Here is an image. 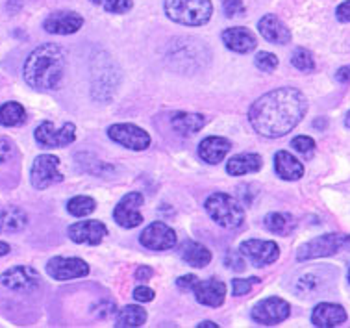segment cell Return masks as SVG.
Returning <instances> with one entry per match:
<instances>
[{
    "label": "cell",
    "instance_id": "cell-1",
    "mask_svg": "<svg viewBox=\"0 0 350 328\" xmlns=\"http://www.w3.org/2000/svg\"><path fill=\"white\" fill-rule=\"evenodd\" d=\"M306 112L308 101L299 89L278 88L252 102L249 121L260 136L276 139L297 128Z\"/></svg>",
    "mask_w": 350,
    "mask_h": 328
},
{
    "label": "cell",
    "instance_id": "cell-2",
    "mask_svg": "<svg viewBox=\"0 0 350 328\" xmlns=\"http://www.w3.org/2000/svg\"><path fill=\"white\" fill-rule=\"evenodd\" d=\"M65 64H67V56L59 45H39L38 49H33L30 56L26 58L25 69H23L25 82L39 91L57 89L64 80Z\"/></svg>",
    "mask_w": 350,
    "mask_h": 328
},
{
    "label": "cell",
    "instance_id": "cell-3",
    "mask_svg": "<svg viewBox=\"0 0 350 328\" xmlns=\"http://www.w3.org/2000/svg\"><path fill=\"white\" fill-rule=\"evenodd\" d=\"M210 49L200 39L189 38V36L172 39L165 54L169 67L184 75L204 69L210 62Z\"/></svg>",
    "mask_w": 350,
    "mask_h": 328
},
{
    "label": "cell",
    "instance_id": "cell-4",
    "mask_svg": "<svg viewBox=\"0 0 350 328\" xmlns=\"http://www.w3.org/2000/svg\"><path fill=\"white\" fill-rule=\"evenodd\" d=\"M121 84V71L106 52H96L91 60V93L93 99L109 102Z\"/></svg>",
    "mask_w": 350,
    "mask_h": 328
},
{
    "label": "cell",
    "instance_id": "cell-5",
    "mask_svg": "<svg viewBox=\"0 0 350 328\" xmlns=\"http://www.w3.org/2000/svg\"><path fill=\"white\" fill-rule=\"evenodd\" d=\"M165 15L172 23L184 26H202L211 19L210 0H165Z\"/></svg>",
    "mask_w": 350,
    "mask_h": 328
},
{
    "label": "cell",
    "instance_id": "cell-6",
    "mask_svg": "<svg viewBox=\"0 0 350 328\" xmlns=\"http://www.w3.org/2000/svg\"><path fill=\"white\" fill-rule=\"evenodd\" d=\"M204 210L211 219L223 228H239L245 221V210L228 193H213L204 202Z\"/></svg>",
    "mask_w": 350,
    "mask_h": 328
},
{
    "label": "cell",
    "instance_id": "cell-7",
    "mask_svg": "<svg viewBox=\"0 0 350 328\" xmlns=\"http://www.w3.org/2000/svg\"><path fill=\"white\" fill-rule=\"evenodd\" d=\"M350 241V236H341V234H325V236H319L315 240L308 241L304 245L300 247L299 253H297V260L299 262H308V260H317V258H326L336 254Z\"/></svg>",
    "mask_w": 350,
    "mask_h": 328
},
{
    "label": "cell",
    "instance_id": "cell-8",
    "mask_svg": "<svg viewBox=\"0 0 350 328\" xmlns=\"http://www.w3.org/2000/svg\"><path fill=\"white\" fill-rule=\"evenodd\" d=\"M33 138L38 141V145H41L43 149H64V147L75 143L77 127H75V123H65L62 128H56L51 121H43L36 128Z\"/></svg>",
    "mask_w": 350,
    "mask_h": 328
},
{
    "label": "cell",
    "instance_id": "cell-9",
    "mask_svg": "<svg viewBox=\"0 0 350 328\" xmlns=\"http://www.w3.org/2000/svg\"><path fill=\"white\" fill-rule=\"evenodd\" d=\"M62 180H64V175L59 171V158L52 154H41L33 160L32 169H30V182L36 190H46Z\"/></svg>",
    "mask_w": 350,
    "mask_h": 328
},
{
    "label": "cell",
    "instance_id": "cell-10",
    "mask_svg": "<svg viewBox=\"0 0 350 328\" xmlns=\"http://www.w3.org/2000/svg\"><path fill=\"white\" fill-rule=\"evenodd\" d=\"M289 314H291V306L280 297H267V299H263V301L256 304L252 312H250L252 319L263 325V327L280 325L289 317Z\"/></svg>",
    "mask_w": 350,
    "mask_h": 328
},
{
    "label": "cell",
    "instance_id": "cell-11",
    "mask_svg": "<svg viewBox=\"0 0 350 328\" xmlns=\"http://www.w3.org/2000/svg\"><path fill=\"white\" fill-rule=\"evenodd\" d=\"M108 136L117 145L130 149V151H145L150 147V136L143 128L135 127L132 123H119L108 128Z\"/></svg>",
    "mask_w": 350,
    "mask_h": 328
},
{
    "label": "cell",
    "instance_id": "cell-12",
    "mask_svg": "<svg viewBox=\"0 0 350 328\" xmlns=\"http://www.w3.org/2000/svg\"><path fill=\"white\" fill-rule=\"evenodd\" d=\"M239 253L254 267H265V265L274 264L278 260L280 247H278V243L269 240H247L239 245Z\"/></svg>",
    "mask_w": 350,
    "mask_h": 328
},
{
    "label": "cell",
    "instance_id": "cell-13",
    "mask_svg": "<svg viewBox=\"0 0 350 328\" xmlns=\"http://www.w3.org/2000/svg\"><path fill=\"white\" fill-rule=\"evenodd\" d=\"M0 284L12 291L28 293V291H33L36 288H39L41 277L30 265H15V267L0 275Z\"/></svg>",
    "mask_w": 350,
    "mask_h": 328
},
{
    "label": "cell",
    "instance_id": "cell-14",
    "mask_svg": "<svg viewBox=\"0 0 350 328\" xmlns=\"http://www.w3.org/2000/svg\"><path fill=\"white\" fill-rule=\"evenodd\" d=\"M139 243L148 251H169L176 245V232L163 221L150 223L139 236Z\"/></svg>",
    "mask_w": 350,
    "mask_h": 328
},
{
    "label": "cell",
    "instance_id": "cell-15",
    "mask_svg": "<svg viewBox=\"0 0 350 328\" xmlns=\"http://www.w3.org/2000/svg\"><path fill=\"white\" fill-rule=\"evenodd\" d=\"M46 273L49 277L59 282H67V280H75V278H83L90 275V265L85 264L80 258H64V256H56V258L49 260L46 264Z\"/></svg>",
    "mask_w": 350,
    "mask_h": 328
},
{
    "label": "cell",
    "instance_id": "cell-16",
    "mask_svg": "<svg viewBox=\"0 0 350 328\" xmlns=\"http://www.w3.org/2000/svg\"><path fill=\"white\" fill-rule=\"evenodd\" d=\"M143 195L141 193H126L113 210L115 223L122 228H135L143 223L141 206H143Z\"/></svg>",
    "mask_w": 350,
    "mask_h": 328
},
{
    "label": "cell",
    "instance_id": "cell-17",
    "mask_svg": "<svg viewBox=\"0 0 350 328\" xmlns=\"http://www.w3.org/2000/svg\"><path fill=\"white\" fill-rule=\"evenodd\" d=\"M83 26V17L77 12L62 10V12L51 13L43 23L45 32L56 34V36H70L77 34Z\"/></svg>",
    "mask_w": 350,
    "mask_h": 328
},
{
    "label": "cell",
    "instance_id": "cell-18",
    "mask_svg": "<svg viewBox=\"0 0 350 328\" xmlns=\"http://www.w3.org/2000/svg\"><path fill=\"white\" fill-rule=\"evenodd\" d=\"M328 282H330V269L328 267H315V269L300 273L295 280L293 290L300 297H313L321 290H325Z\"/></svg>",
    "mask_w": 350,
    "mask_h": 328
},
{
    "label": "cell",
    "instance_id": "cell-19",
    "mask_svg": "<svg viewBox=\"0 0 350 328\" xmlns=\"http://www.w3.org/2000/svg\"><path fill=\"white\" fill-rule=\"evenodd\" d=\"M67 234L75 243L98 245L108 236V228L100 221H78L67 228Z\"/></svg>",
    "mask_w": 350,
    "mask_h": 328
},
{
    "label": "cell",
    "instance_id": "cell-20",
    "mask_svg": "<svg viewBox=\"0 0 350 328\" xmlns=\"http://www.w3.org/2000/svg\"><path fill=\"white\" fill-rule=\"evenodd\" d=\"M197 303L210 306V308H219L224 303L226 297V286L221 280L210 278V280H198L193 288Z\"/></svg>",
    "mask_w": 350,
    "mask_h": 328
},
{
    "label": "cell",
    "instance_id": "cell-21",
    "mask_svg": "<svg viewBox=\"0 0 350 328\" xmlns=\"http://www.w3.org/2000/svg\"><path fill=\"white\" fill-rule=\"evenodd\" d=\"M258 30L263 36V39H267L269 43L273 45H287L291 41L289 28L273 13H267L258 21Z\"/></svg>",
    "mask_w": 350,
    "mask_h": 328
},
{
    "label": "cell",
    "instance_id": "cell-22",
    "mask_svg": "<svg viewBox=\"0 0 350 328\" xmlns=\"http://www.w3.org/2000/svg\"><path fill=\"white\" fill-rule=\"evenodd\" d=\"M347 321V312L343 306L334 303H321L313 308L312 323L313 327L319 328H332L339 327Z\"/></svg>",
    "mask_w": 350,
    "mask_h": 328
},
{
    "label": "cell",
    "instance_id": "cell-23",
    "mask_svg": "<svg viewBox=\"0 0 350 328\" xmlns=\"http://www.w3.org/2000/svg\"><path fill=\"white\" fill-rule=\"evenodd\" d=\"M223 43L226 45V49L239 54H247V52L254 51L256 45V36L250 32L249 28H243V26H236V28H226L223 32Z\"/></svg>",
    "mask_w": 350,
    "mask_h": 328
},
{
    "label": "cell",
    "instance_id": "cell-24",
    "mask_svg": "<svg viewBox=\"0 0 350 328\" xmlns=\"http://www.w3.org/2000/svg\"><path fill=\"white\" fill-rule=\"evenodd\" d=\"M230 149H232V143H230L226 138H219V136H210L204 141H200L198 145V156L210 165H217L219 162H223L224 156L228 154Z\"/></svg>",
    "mask_w": 350,
    "mask_h": 328
},
{
    "label": "cell",
    "instance_id": "cell-25",
    "mask_svg": "<svg viewBox=\"0 0 350 328\" xmlns=\"http://www.w3.org/2000/svg\"><path fill=\"white\" fill-rule=\"evenodd\" d=\"M274 171L282 180H287V182L300 180L304 177V165L287 151H278L274 154Z\"/></svg>",
    "mask_w": 350,
    "mask_h": 328
},
{
    "label": "cell",
    "instance_id": "cell-26",
    "mask_svg": "<svg viewBox=\"0 0 350 328\" xmlns=\"http://www.w3.org/2000/svg\"><path fill=\"white\" fill-rule=\"evenodd\" d=\"M263 167V160L260 154L254 152H243L237 154L234 158L228 160L226 164V173L232 177H243V175H250V173H258Z\"/></svg>",
    "mask_w": 350,
    "mask_h": 328
},
{
    "label": "cell",
    "instance_id": "cell-27",
    "mask_svg": "<svg viewBox=\"0 0 350 328\" xmlns=\"http://www.w3.org/2000/svg\"><path fill=\"white\" fill-rule=\"evenodd\" d=\"M178 254L185 264H189L191 267H197V269L210 265L211 262L210 249L204 247L202 243H197V241H184V243L180 245Z\"/></svg>",
    "mask_w": 350,
    "mask_h": 328
},
{
    "label": "cell",
    "instance_id": "cell-28",
    "mask_svg": "<svg viewBox=\"0 0 350 328\" xmlns=\"http://www.w3.org/2000/svg\"><path fill=\"white\" fill-rule=\"evenodd\" d=\"M28 215L17 206H0V234H15L25 230Z\"/></svg>",
    "mask_w": 350,
    "mask_h": 328
},
{
    "label": "cell",
    "instance_id": "cell-29",
    "mask_svg": "<svg viewBox=\"0 0 350 328\" xmlns=\"http://www.w3.org/2000/svg\"><path fill=\"white\" fill-rule=\"evenodd\" d=\"M171 125L182 136H189V134H197L198 130H202L204 125H206V117L202 114L178 112V114L172 115Z\"/></svg>",
    "mask_w": 350,
    "mask_h": 328
},
{
    "label": "cell",
    "instance_id": "cell-30",
    "mask_svg": "<svg viewBox=\"0 0 350 328\" xmlns=\"http://www.w3.org/2000/svg\"><path fill=\"white\" fill-rule=\"evenodd\" d=\"M147 323V312L141 306H124L115 317L117 328H139Z\"/></svg>",
    "mask_w": 350,
    "mask_h": 328
},
{
    "label": "cell",
    "instance_id": "cell-31",
    "mask_svg": "<svg viewBox=\"0 0 350 328\" xmlns=\"http://www.w3.org/2000/svg\"><path fill=\"white\" fill-rule=\"evenodd\" d=\"M263 225L269 232L278 234V236H289L297 228V221L293 215L280 214V212H273L263 219Z\"/></svg>",
    "mask_w": 350,
    "mask_h": 328
},
{
    "label": "cell",
    "instance_id": "cell-32",
    "mask_svg": "<svg viewBox=\"0 0 350 328\" xmlns=\"http://www.w3.org/2000/svg\"><path fill=\"white\" fill-rule=\"evenodd\" d=\"M26 121V110L19 102H4L0 106V125L2 127H19Z\"/></svg>",
    "mask_w": 350,
    "mask_h": 328
},
{
    "label": "cell",
    "instance_id": "cell-33",
    "mask_svg": "<svg viewBox=\"0 0 350 328\" xmlns=\"http://www.w3.org/2000/svg\"><path fill=\"white\" fill-rule=\"evenodd\" d=\"M96 210V202L91 197L78 195L67 202V212L75 217H88Z\"/></svg>",
    "mask_w": 350,
    "mask_h": 328
},
{
    "label": "cell",
    "instance_id": "cell-34",
    "mask_svg": "<svg viewBox=\"0 0 350 328\" xmlns=\"http://www.w3.org/2000/svg\"><path fill=\"white\" fill-rule=\"evenodd\" d=\"M291 65L295 69L302 71V73H312L315 69V60H313L312 52L306 49H297L291 54Z\"/></svg>",
    "mask_w": 350,
    "mask_h": 328
},
{
    "label": "cell",
    "instance_id": "cell-35",
    "mask_svg": "<svg viewBox=\"0 0 350 328\" xmlns=\"http://www.w3.org/2000/svg\"><path fill=\"white\" fill-rule=\"evenodd\" d=\"M96 6L104 8L108 13H126L132 10V0H91Z\"/></svg>",
    "mask_w": 350,
    "mask_h": 328
},
{
    "label": "cell",
    "instance_id": "cell-36",
    "mask_svg": "<svg viewBox=\"0 0 350 328\" xmlns=\"http://www.w3.org/2000/svg\"><path fill=\"white\" fill-rule=\"evenodd\" d=\"M254 64L263 73H273L278 67V58L274 56L273 52H258L254 58Z\"/></svg>",
    "mask_w": 350,
    "mask_h": 328
},
{
    "label": "cell",
    "instance_id": "cell-37",
    "mask_svg": "<svg viewBox=\"0 0 350 328\" xmlns=\"http://www.w3.org/2000/svg\"><path fill=\"white\" fill-rule=\"evenodd\" d=\"M260 282V278H234L232 280V293L234 297H243L247 295L250 290H252V286L258 284Z\"/></svg>",
    "mask_w": 350,
    "mask_h": 328
},
{
    "label": "cell",
    "instance_id": "cell-38",
    "mask_svg": "<svg viewBox=\"0 0 350 328\" xmlns=\"http://www.w3.org/2000/svg\"><path fill=\"white\" fill-rule=\"evenodd\" d=\"M291 147H293L295 151L300 152V154H312L315 151V141L312 138H308V136H297V138L291 141Z\"/></svg>",
    "mask_w": 350,
    "mask_h": 328
},
{
    "label": "cell",
    "instance_id": "cell-39",
    "mask_svg": "<svg viewBox=\"0 0 350 328\" xmlns=\"http://www.w3.org/2000/svg\"><path fill=\"white\" fill-rule=\"evenodd\" d=\"M223 12L230 19L232 17H241L245 13V4H243V0H224Z\"/></svg>",
    "mask_w": 350,
    "mask_h": 328
},
{
    "label": "cell",
    "instance_id": "cell-40",
    "mask_svg": "<svg viewBox=\"0 0 350 328\" xmlns=\"http://www.w3.org/2000/svg\"><path fill=\"white\" fill-rule=\"evenodd\" d=\"M154 290H150L148 286H137L134 290V299L137 303H150L154 301Z\"/></svg>",
    "mask_w": 350,
    "mask_h": 328
},
{
    "label": "cell",
    "instance_id": "cell-41",
    "mask_svg": "<svg viewBox=\"0 0 350 328\" xmlns=\"http://www.w3.org/2000/svg\"><path fill=\"white\" fill-rule=\"evenodd\" d=\"M224 264L228 265L230 269H234V271H243L245 269V262L241 258V253H228Z\"/></svg>",
    "mask_w": 350,
    "mask_h": 328
},
{
    "label": "cell",
    "instance_id": "cell-42",
    "mask_svg": "<svg viewBox=\"0 0 350 328\" xmlns=\"http://www.w3.org/2000/svg\"><path fill=\"white\" fill-rule=\"evenodd\" d=\"M115 312H117V306H115L113 303H109V301H106V303H100L98 306H95V316L100 317V319H106V317H109V316H115Z\"/></svg>",
    "mask_w": 350,
    "mask_h": 328
},
{
    "label": "cell",
    "instance_id": "cell-43",
    "mask_svg": "<svg viewBox=\"0 0 350 328\" xmlns=\"http://www.w3.org/2000/svg\"><path fill=\"white\" fill-rule=\"evenodd\" d=\"M13 143L8 138H0V164H4L12 158Z\"/></svg>",
    "mask_w": 350,
    "mask_h": 328
},
{
    "label": "cell",
    "instance_id": "cell-44",
    "mask_svg": "<svg viewBox=\"0 0 350 328\" xmlns=\"http://www.w3.org/2000/svg\"><path fill=\"white\" fill-rule=\"evenodd\" d=\"M198 282V278L195 277V275H185V277H180L178 280H176V286H178L180 290L182 291H193V288H195V284Z\"/></svg>",
    "mask_w": 350,
    "mask_h": 328
},
{
    "label": "cell",
    "instance_id": "cell-45",
    "mask_svg": "<svg viewBox=\"0 0 350 328\" xmlns=\"http://www.w3.org/2000/svg\"><path fill=\"white\" fill-rule=\"evenodd\" d=\"M336 17L341 23H350V0H345L343 4H339L336 10Z\"/></svg>",
    "mask_w": 350,
    "mask_h": 328
},
{
    "label": "cell",
    "instance_id": "cell-46",
    "mask_svg": "<svg viewBox=\"0 0 350 328\" xmlns=\"http://www.w3.org/2000/svg\"><path fill=\"white\" fill-rule=\"evenodd\" d=\"M152 277H154L152 267H148V265H141L139 269L135 271V280H137V282H148Z\"/></svg>",
    "mask_w": 350,
    "mask_h": 328
},
{
    "label": "cell",
    "instance_id": "cell-47",
    "mask_svg": "<svg viewBox=\"0 0 350 328\" xmlns=\"http://www.w3.org/2000/svg\"><path fill=\"white\" fill-rule=\"evenodd\" d=\"M336 80L339 84H349L350 82V65H345L336 73Z\"/></svg>",
    "mask_w": 350,
    "mask_h": 328
},
{
    "label": "cell",
    "instance_id": "cell-48",
    "mask_svg": "<svg viewBox=\"0 0 350 328\" xmlns=\"http://www.w3.org/2000/svg\"><path fill=\"white\" fill-rule=\"evenodd\" d=\"M10 251H12V247L8 245V243H4V241H0V256H6Z\"/></svg>",
    "mask_w": 350,
    "mask_h": 328
},
{
    "label": "cell",
    "instance_id": "cell-49",
    "mask_svg": "<svg viewBox=\"0 0 350 328\" xmlns=\"http://www.w3.org/2000/svg\"><path fill=\"white\" fill-rule=\"evenodd\" d=\"M198 328H217L215 323H211V321H202L200 325H197Z\"/></svg>",
    "mask_w": 350,
    "mask_h": 328
},
{
    "label": "cell",
    "instance_id": "cell-50",
    "mask_svg": "<svg viewBox=\"0 0 350 328\" xmlns=\"http://www.w3.org/2000/svg\"><path fill=\"white\" fill-rule=\"evenodd\" d=\"M313 127L315 128H325L326 127V119H317L313 123Z\"/></svg>",
    "mask_w": 350,
    "mask_h": 328
},
{
    "label": "cell",
    "instance_id": "cell-51",
    "mask_svg": "<svg viewBox=\"0 0 350 328\" xmlns=\"http://www.w3.org/2000/svg\"><path fill=\"white\" fill-rule=\"evenodd\" d=\"M345 127L350 128V110H349V114H347V117H345Z\"/></svg>",
    "mask_w": 350,
    "mask_h": 328
},
{
    "label": "cell",
    "instance_id": "cell-52",
    "mask_svg": "<svg viewBox=\"0 0 350 328\" xmlns=\"http://www.w3.org/2000/svg\"><path fill=\"white\" fill-rule=\"evenodd\" d=\"M349 282H350V267H349Z\"/></svg>",
    "mask_w": 350,
    "mask_h": 328
}]
</instances>
